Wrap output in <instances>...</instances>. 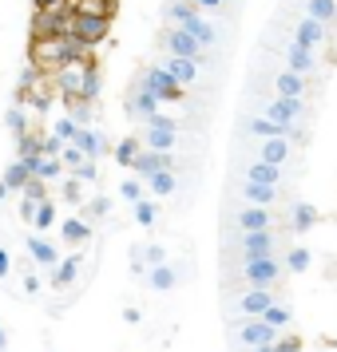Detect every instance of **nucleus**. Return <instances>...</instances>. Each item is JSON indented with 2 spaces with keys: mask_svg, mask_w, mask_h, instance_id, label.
I'll use <instances>...</instances> for the list:
<instances>
[{
  "mask_svg": "<svg viewBox=\"0 0 337 352\" xmlns=\"http://www.w3.org/2000/svg\"><path fill=\"white\" fill-rule=\"evenodd\" d=\"M28 254L36 257V265H48V270L60 261V250H56L52 241H44L40 234H32V238H28Z\"/></svg>",
  "mask_w": 337,
  "mask_h": 352,
  "instance_id": "nucleus-27",
  "label": "nucleus"
},
{
  "mask_svg": "<svg viewBox=\"0 0 337 352\" xmlns=\"http://www.w3.org/2000/svg\"><path fill=\"white\" fill-rule=\"evenodd\" d=\"M234 230H238V234H246V230H274L270 206H246V202H242L238 214H234Z\"/></svg>",
  "mask_w": 337,
  "mask_h": 352,
  "instance_id": "nucleus-14",
  "label": "nucleus"
},
{
  "mask_svg": "<svg viewBox=\"0 0 337 352\" xmlns=\"http://www.w3.org/2000/svg\"><path fill=\"white\" fill-rule=\"evenodd\" d=\"M274 352H302V340H298V336H278Z\"/></svg>",
  "mask_w": 337,
  "mask_h": 352,
  "instance_id": "nucleus-42",
  "label": "nucleus"
},
{
  "mask_svg": "<svg viewBox=\"0 0 337 352\" xmlns=\"http://www.w3.org/2000/svg\"><path fill=\"white\" fill-rule=\"evenodd\" d=\"M191 4L198 8V12H223L230 0H191Z\"/></svg>",
  "mask_w": 337,
  "mask_h": 352,
  "instance_id": "nucleus-43",
  "label": "nucleus"
},
{
  "mask_svg": "<svg viewBox=\"0 0 337 352\" xmlns=\"http://www.w3.org/2000/svg\"><path fill=\"white\" fill-rule=\"evenodd\" d=\"M143 186H147V194H155V198H171V194L178 190V178H175V170H155Z\"/></svg>",
  "mask_w": 337,
  "mask_h": 352,
  "instance_id": "nucleus-26",
  "label": "nucleus"
},
{
  "mask_svg": "<svg viewBox=\"0 0 337 352\" xmlns=\"http://www.w3.org/2000/svg\"><path fill=\"white\" fill-rule=\"evenodd\" d=\"M76 123H72V119H60V123H56V127H52V135H56V139H60V143H72V139H76Z\"/></svg>",
  "mask_w": 337,
  "mask_h": 352,
  "instance_id": "nucleus-40",
  "label": "nucleus"
},
{
  "mask_svg": "<svg viewBox=\"0 0 337 352\" xmlns=\"http://www.w3.org/2000/svg\"><path fill=\"white\" fill-rule=\"evenodd\" d=\"M183 32H191L194 40L203 44V48H214V44L223 40V32H218V28H214L210 20H203V12H198V16H191V20H187V24H183Z\"/></svg>",
  "mask_w": 337,
  "mask_h": 352,
  "instance_id": "nucleus-20",
  "label": "nucleus"
},
{
  "mask_svg": "<svg viewBox=\"0 0 337 352\" xmlns=\"http://www.w3.org/2000/svg\"><path fill=\"white\" fill-rule=\"evenodd\" d=\"M72 146H76V151H80V155H83L88 162H96L99 155H103V139H99L96 131H83V127L76 131V139H72Z\"/></svg>",
  "mask_w": 337,
  "mask_h": 352,
  "instance_id": "nucleus-25",
  "label": "nucleus"
},
{
  "mask_svg": "<svg viewBox=\"0 0 337 352\" xmlns=\"http://www.w3.org/2000/svg\"><path fill=\"white\" fill-rule=\"evenodd\" d=\"M8 194H12V190H8V186H4V182H0V202H4V198H8Z\"/></svg>",
  "mask_w": 337,
  "mask_h": 352,
  "instance_id": "nucleus-53",
  "label": "nucleus"
},
{
  "mask_svg": "<svg viewBox=\"0 0 337 352\" xmlns=\"http://www.w3.org/2000/svg\"><path fill=\"white\" fill-rule=\"evenodd\" d=\"M289 40H294V44H302V48H309V52H318V48H325L329 28L318 24V20H309V16H298L294 24H289Z\"/></svg>",
  "mask_w": 337,
  "mask_h": 352,
  "instance_id": "nucleus-8",
  "label": "nucleus"
},
{
  "mask_svg": "<svg viewBox=\"0 0 337 352\" xmlns=\"http://www.w3.org/2000/svg\"><path fill=\"white\" fill-rule=\"evenodd\" d=\"M80 265H83V254H72V257H64V261H56V265H52V289H68L76 281Z\"/></svg>",
  "mask_w": 337,
  "mask_h": 352,
  "instance_id": "nucleus-21",
  "label": "nucleus"
},
{
  "mask_svg": "<svg viewBox=\"0 0 337 352\" xmlns=\"http://www.w3.org/2000/svg\"><path fill=\"white\" fill-rule=\"evenodd\" d=\"M119 198H123L127 206H135V202H143L147 198V186L139 182V178H127V182H119Z\"/></svg>",
  "mask_w": 337,
  "mask_h": 352,
  "instance_id": "nucleus-36",
  "label": "nucleus"
},
{
  "mask_svg": "<svg viewBox=\"0 0 337 352\" xmlns=\"http://www.w3.org/2000/svg\"><path fill=\"white\" fill-rule=\"evenodd\" d=\"M60 234H64V241H68V245H80V241H88V238H92V226L83 222V218H68Z\"/></svg>",
  "mask_w": 337,
  "mask_h": 352,
  "instance_id": "nucleus-34",
  "label": "nucleus"
},
{
  "mask_svg": "<svg viewBox=\"0 0 337 352\" xmlns=\"http://www.w3.org/2000/svg\"><path fill=\"white\" fill-rule=\"evenodd\" d=\"M159 67L178 83V87H191V83H198V64H194V60H178V56H167Z\"/></svg>",
  "mask_w": 337,
  "mask_h": 352,
  "instance_id": "nucleus-18",
  "label": "nucleus"
},
{
  "mask_svg": "<svg viewBox=\"0 0 337 352\" xmlns=\"http://www.w3.org/2000/svg\"><path fill=\"white\" fill-rule=\"evenodd\" d=\"M242 127H246V135H254V139H298L302 135V127H278V123L262 119V115L242 119Z\"/></svg>",
  "mask_w": 337,
  "mask_h": 352,
  "instance_id": "nucleus-13",
  "label": "nucleus"
},
{
  "mask_svg": "<svg viewBox=\"0 0 337 352\" xmlns=\"http://www.w3.org/2000/svg\"><path fill=\"white\" fill-rule=\"evenodd\" d=\"M99 96V72L92 64H83V83H80V99H96Z\"/></svg>",
  "mask_w": 337,
  "mask_h": 352,
  "instance_id": "nucleus-37",
  "label": "nucleus"
},
{
  "mask_svg": "<svg viewBox=\"0 0 337 352\" xmlns=\"http://www.w3.org/2000/svg\"><path fill=\"white\" fill-rule=\"evenodd\" d=\"M4 273H8V254L0 250V277H4Z\"/></svg>",
  "mask_w": 337,
  "mask_h": 352,
  "instance_id": "nucleus-51",
  "label": "nucleus"
},
{
  "mask_svg": "<svg viewBox=\"0 0 337 352\" xmlns=\"http://www.w3.org/2000/svg\"><path fill=\"white\" fill-rule=\"evenodd\" d=\"M234 245H238V261H246V257H274L278 254V230H246V234L234 238Z\"/></svg>",
  "mask_w": 337,
  "mask_h": 352,
  "instance_id": "nucleus-3",
  "label": "nucleus"
},
{
  "mask_svg": "<svg viewBox=\"0 0 337 352\" xmlns=\"http://www.w3.org/2000/svg\"><path fill=\"white\" fill-rule=\"evenodd\" d=\"M56 4H64V0H36V8H56Z\"/></svg>",
  "mask_w": 337,
  "mask_h": 352,
  "instance_id": "nucleus-50",
  "label": "nucleus"
},
{
  "mask_svg": "<svg viewBox=\"0 0 337 352\" xmlns=\"http://www.w3.org/2000/svg\"><path fill=\"white\" fill-rule=\"evenodd\" d=\"M305 91H309L305 76H294L289 67L274 72V96H282V99H305Z\"/></svg>",
  "mask_w": 337,
  "mask_h": 352,
  "instance_id": "nucleus-16",
  "label": "nucleus"
},
{
  "mask_svg": "<svg viewBox=\"0 0 337 352\" xmlns=\"http://www.w3.org/2000/svg\"><path fill=\"white\" fill-rule=\"evenodd\" d=\"M4 123H8V127H12V131L20 135V131H24V115H20V107H8V115H4Z\"/></svg>",
  "mask_w": 337,
  "mask_h": 352,
  "instance_id": "nucleus-45",
  "label": "nucleus"
},
{
  "mask_svg": "<svg viewBox=\"0 0 337 352\" xmlns=\"http://www.w3.org/2000/svg\"><path fill=\"white\" fill-rule=\"evenodd\" d=\"M64 194H68V202H80V198H83V194H80V182H76V178H72V182L64 186Z\"/></svg>",
  "mask_w": 337,
  "mask_h": 352,
  "instance_id": "nucleus-48",
  "label": "nucleus"
},
{
  "mask_svg": "<svg viewBox=\"0 0 337 352\" xmlns=\"http://www.w3.org/2000/svg\"><path fill=\"white\" fill-rule=\"evenodd\" d=\"M238 198L246 206H274V202L282 198V186H262V182H246V178H242Z\"/></svg>",
  "mask_w": 337,
  "mask_h": 352,
  "instance_id": "nucleus-15",
  "label": "nucleus"
},
{
  "mask_svg": "<svg viewBox=\"0 0 337 352\" xmlns=\"http://www.w3.org/2000/svg\"><path fill=\"white\" fill-rule=\"evenodd\" d=\"M143 91H151V96H159V103H178V99L187 96V87H178L167 72H163L159 64L155 67H147V76H143Z\"/></svg>",
  "mask_w": 337,
  "mask_h": 352,
  "instance_id": "nucleus-7",
  "label": "nucleus"
},
{
  "mask_svg": "<svg viewBox=\"0 0 337 352\" xmlns=\"http://www.w3.org/2000/svg\"><path fill=\"white\" fill-rule=\"evenodd\" d=\"M0 352H8V333H4V324H0Z\"/></svg>",
  "mask_w": 337,
  "mask_h": 352,
  "instance_id": "nucleus-52",
  "label": "nucleus"
},
{
  "mask_svg": "<svg viewBox=\"0 0 337 352\" xmlns=\"http://www.w3.org/2000/svg\"><path fill=\"white\" fill-rule=\"evenodd\" d=\"M131 210H135V222H139V226H155V218H159V206H155V202H147V198H143V202H135Z\"/></svg>",
  "mask_w": 337,
  "mask_h": 352,
  "instance_id": "nucleus-39",
  "label": "nucleus"
},
{
  "mask_svg": "<svg viewBox=\"0 0 337 352\" xmlns=\"http://www.w3.org/2000/svg\"><path fill=\"white\" fill-rule=\"evenodd\" d=\"M60 162H68V166H83L88 159H83V155L76 151V146H64V151H60Z\"/></svg>",
  "mask_w": 337,
  "mask_h": 352,
  "instance_id": "nucleus-44",
  "label": "nucleus"
},
{
  "mask_svg": "<svg viewBox=\"0 0 337 352\" xmlns=\"http://www.w3.org/2000/svg\"><path fill=\"white\" fill-rule=\"evenodd\" d=\"M278 329H270L262 317H234V344L238 349H258V344H274Z\"/></svg>",
  "mask_w": 337,
  "mask_h": 352,
  "instance_id": "nucleus-2",
  "label": "nucleus"
},
{
  "mask_svg": "<svg viewBox=\"0 0 337 352\" xmlns=\"http://www.w3.org/2000/svg\"><path fill=\"white\" fill-rule=\"evenodd\" d=\"M289 159H294V139H262V146H258V162L286 166Z\"/></svg>",
  "mask_w": 337,
  "mask_h": 352,
  "instance_id": "nucleus-17",
  "label": "nucleus"
},
{
  "mask_svg": "<svg viewBox=\"0 0 337 352\" xmlns=\"http://www.w3.org/2000/svg\"><path fill=\"white\" fill-rule=\"evenodd\" d=\"M36 206H40V202H36V198H24V202H20V214H24V218H28V222H32Z\"/></svg>",
  "mask_w": 337,
  "mask_h": 352,
  "instance_id": "nucleus-49",
  "label": "nucleus"
},
{
  "mask_svg": "<svg viewBox=\"0 0 337 352\" xmlns=\"http://www.w3.org/2000/svg\"><path fill=\"white\" fill-rule=\"evenodd\" d=\"M28 182H32V170H28V166H24L20 159L4 166V186H8V190H24Z\"/></svg>",
  "mask_w": 337,
  "mask_h": 352,
  "instance_id": "nucleus-29",
  "label": "nucleus"
},
{
  "mask_svg": "<svg viewBox=\"0 0 337 352\" xmlns=\"http://www.w3.org/2000/svg\"><path fill=\"white\" fill-rule=\"evenodd\" d=\"M175 166H178V159L175 155H163V151H139L135 162H131V170H135L139 182H147L155 170H175Z\"/></svg>",
  "mask_w": 337,
  "mask_h": 352,
  "instance_id": "nucleus-11",
  "label": "nucleus"
},
{
  "mask_svg": "<svg viewBox=\"0 0 337 352\" xmlns=\"http://www.w3.org/2000/svg\"><path fill=\"white\" fill-rule=\"evenodd\" d=\"M318 206H309V202H289V226L298 230V234H305V230H314L318 226Z\"/></svg>",
  "mask_w": 337,
  "mask_h": 352,
  "instance_id": "nucleus-24",
  "label": "nucleus"
},
{
  "mask_svg": "<svg viewBox=\"0 0 337 352\" xmlns=\"http://www.w3.org/2000/svg\"><path fill=\"white\" fill-rule=\"evenodd\" d=\"M112 210V198H92V206H88V214H96V218H103Z\"/></svg>",
  "mask_w": 337,
  "mask_h": 352,
  "instance_id": "nucleus-46",
  "label": "nucleus"
},
{
  "mask_svg": "<svg viewBox=\"0 0 337 352\" xmlns=\"http://www.w3.org/2000/svg\"><path fill=\"white\" fill-rule=\"evenodd\" d=\"M178 143V127L175 119H167V115H151L147 119V151H163V155H171Z\"/></svg>",
  "mask_w": 337,
  "mask_h": 352,
  "instance_id": "nucleus-5",
  "label": "nucleus"
},
{
  "mask_svg": "<svg viewBox=\"0 0 337 352\" xmlns=\"http://www.w3.org/2000/svg\"><path fill=\"white\" fill-rule=\"evenodd\" d=\"M163 48H167V56H178V60H194L198 67L207 64V48H203V44H198L191 32H183V28H171V32H163Z\"/></svg>",
  "mask_w": 337,
  "mask_h": 352,
  "instance_id": "nucleus-4",
  "label": "nucleus"
},
{
  "mask_svg": "<svg viewBox=\"0 0 337 352\" xmlns=\"http://www.w3.org/2000/svg\"><path fill=\"white\" fill-rule=\"evenodd\" d=\"M314 265V254L305 250V245H289V254H286V265L282 270H289V273H305Z\"/></svg>",
  "mask_w": 337,
  "mask_h": 352,
  "instance_id": "nucleus-32",
  "label": "nucleus"
},
{
  "mask_svg": "<svg viewBox=\"0 0 337 352\" xmlns=\"http://www.w3.org/2000/svg\"><path fill=\"white\" fill-rule=\"evenodd\" d=\"M175 285H178V270L175 265L163 261V265H151V270H147V289H155V293H171Z\"/></svg>",
  "mask_w": 337,
  "mask_h": 352,
  "instance_id": "nucleus-22",
  "label": "nucleus"
},
{
  "mask_svg": "<svg viewBox=\"0 0 337 352\" xmlns=\"http://www.w3.org/2000/svg\"><path fill=\"white\" fill-rule=\"evenodd\" d=\"M282 261L278 257H246V261H238V277L246 289H274L278 281H282Z\"/></svg>",
  "mask_w": 337,
  "mask_h": 352,
  "instance_id": "nucleus-1",
  "label": "nucleus"
},
{
  "mask_svg": "<svg viewBox=\"0 0 337 352\" xmlns=\"http://www.w3.org/2000/svg\"><path fill=\"white\" fill-rule=\"evenodd\" d=\"M103 36H108V20H103V16H83V12H76L68 40H80L83 48H92V44H99Z\"/></svg>",
  "mask_w": 337,
  "mask_h": 352,
  "instance_id": "nucleus-10",
  "label": "nucleus"
},
{
  "mask_svg": "<svg viewBox=\"0 0 337 352\" xmlns=\"http://www.w3.org/2000/svg\"><path fill=\"white\" fill-rule=\"evenodd\" d=\"M242 178H246V182H262V186H282V166H270V162H246V166H242Z\"/></svg>",
  "mask_w": 337,
  "mask_h": 352,
  "instance_id": "nucleus-19",
  "label": "nucleus"
},
{
  "mask_svg": "<svg viewBox=\"0 0 337 352\" xmlns=\"http://www.w3.org/2000/svg\"><path fill=\"white\" fill-rule=\"evenodd\" d=\"M52 222H56V206L44 198V202L36 206V214H32V226H36V230H52Z\"/></svg>",
  "mask_w": 337,
  "mask_h": 352,
  "instance_id": "nucleus-38",
  "label": "nucleus"
},
{
  "mask_svg": "<svg viewBox=\"0 0 337 352\" xmlns=\"http://www.w3.org/2000/svg\"><path fill=\"white\" fill-rule=\"evenodd\" d=\"M139 257H143V265H163V261H167V250H163V245H147Z\"/></svg>",
  "mask_w": 337,
  "mask_h": 352,
  "instance_id": "nucleus-41",
  "label": "nucleus"
},
{
  "mask_svg": "<svg viewBox=\"0 0 337 352\" xmlns=\"http://www.w3.org/2000/svg\"><path fill=\"white\" fill-rule=\"evenodd\" d=\"M72 8H76V12H83V16H103V20H112L115 0H72Z\"/></svg>",
  "mask_w": 337,
  "mask_h": 352,
  "instance_id": "nucleus-30",
  "label": "nucleus"
},
{
  "mask_svg": "<svg viewBox=\"0 0 337 352\" xmlns=\"http://www.w3.org/2000/svg\"><path fill=\"white\" fill-rule=\"evenodd\" d=\"M127 115L131 119H151V115H159V96H151V91H139V96L127 103Z\"/></svg>",
  "mask_w": 337,
  "mask_h": 352,
  "instance_id": "nucleus-28",
  "label": "nucleus"
},
{
  "mask_svg": "<svg viewBox=\"0 0 337 352\" xmlns=\"http://www.w3.org/2000/svg\"><path fill=\"white\" fill-rule=\"evenodd\" d=\"M302 16L329 28V24H337V0H302Z\"/></svg>",
  "mask_w": 337,
  "mask_h": 352,
  "instance_id": "nucleus-23",
  "label": "nucleus"
},
{
  "mask_svg": "<svg viewBox=\"0 0 337 352\" xmlns=\"http://www.w3.org/2000/svg\"><path fill=\"white\" fill-rule=\"evenodd\" d=\"M191 16H198V8H194L191 0H171V4H167V20H171L175 28H183Z\"/></svg>",
  "mask_w": 337,
  "mask_h": 352,
  "instance_id": "nucleus-33",
  "label": "nucleus"
},
{
  "mask_svg": "<svg viewBox=\"0 0 337 352\" xmlns=\"http://www.w3.org/2000/svg\"><path fill=\"white\" fill-rule=\"evenodd\" d=\"M262 320H266L270 329H278V333H282V329H289V320H294V309H289V305H282V301H274L270 309L262 313Z\"/></svg>",
  "mask_w": 337,
  "mask_h": 352,
  "instance_id": "nucleus-31",
  "label": "nucleus"
},
{
  "mask_svg": "<svg viewBox=\"0 0 337 352\" xmlns=\"http://www.w3.org/2000/svg\"><path fill=\"white\" fill-rule=\"evenodd\" d=\"M282 60H286V67L294 72V76H314L318 72V52L302 48V44H294V40H286V48H282Z\"/></svg>",
  "mask_w": 337,
  "mask_h": 352,
  "instance_id": "nucleus-12",
  "label": "nucleus"
},
{
  "mask_svg": "<svg viewBox=\"0 0 337 352\" xmlns=\"http://www.w3.org/2000/svg\"><path fill=\"white\" fill-rule=\"evenodd\" d=\"M274 301H278L274 289H242L234 297V317H262Z\"/></svg>",
  "mask_w": 337,
  "mask_h": 352,
  "instance_id": "nucleus-9",
  "label": "nucleus"
},
{
  "mask_svg": "<svg viewBox=\"0 0 337 352\" xmlns=\"http://www.w3.org/2000/svg\"><path fill=\"white\" fill-rule=\"evenodd\" d=\"M305 115V103L302 99H282L274 96L266 99V111H262V119H270V123H278V127H298Z\"/></svg>",
  "mask_w": 337,
  "mask_h": 352,
  "instance_id": "nucleus-6",
  "label": "nucleus"
},
{
  "mask_svg": "<svg viewBox=\"0 0 337 352\" xmlns=\"http://www.w3.org/2000/svg\"><path fill=\"white\" fill-rule=\"evenodd\" d=\"M139 151H143V146H139V139H135V135H127V139H119V143H115V162H119V166H131Z\"/></svg>",
  "mask_w": 337,
  "mask_h": 352,
  "instance_id": "nucleus-35",
  "label": "nucleus"
},
{
  "mask_svg": "<svg viewBox=\"0 0 337 352\" xmlns=\"http://www.w3.org/2000/svg\"><path fill=\"white\" fill-rule=\"evenodd\" d=\"M24 293H28V297L40 293V277H36V273H24Z\"/></svg>",
  "mask_w": 337,
  "mask_h": 352,
  "instance_id": "nucleus-47",
  "label": "nucleus"
}]
</instances>
